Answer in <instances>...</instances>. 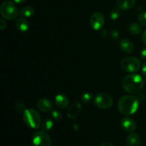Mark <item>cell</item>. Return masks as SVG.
I'll list each match as a JSON object with an SVG mask.
<instances>
[{
    "label": "cell",
    "mask_w": 146,
    "mask_h": 146,
    "mask_svg": "<svg viewBox=\"0 0 146 146\" xmlns=\"http://www.w3.org/2000/svg\"><path fill=\"white\" fill-rule=\"evenodd\" d=\"M123 89L130 94H136L141 92L144 86V80L141 75L131 74L124 77L122 81Z\"/></svg>",
    "instance_id": "6da1fadb"
},
{
    "label": "cell",
    "mask_w": 146,
    "mask_h": 146,
    "mask_svg": "<svg viewBox=\"0 0 146 146\" xmlns=\"http://www.w3.org/2000/svg\"><path fill=\"white\" fill-rule=\"evenodd\" d=\"M139 107V100L134 96H124L118 102V109L121 113L131 115L135 113Z\"/></svg>",
    "instance_id": "7a4b0ae2"
},
{
    "label": "cell",
    "mask_w": 146,
    "mask_h": 146,
    "mask_svg": "<svg viewBox=\"0 0 146 146\" xmlns=\"http://www.w3.org/2000/svg\"><path fill=\"white\" fill-rule=\"evenodd\" d=\"M23 121L27 126L31 128L37 129L39 128L41 123V116L39 113L33 108H28L24 111Z\"/></svg>",
    "instance_id": "3957f363"
},
{
    "label": "cell",
    "mask_w": 146,
    "mask_h": 146,
    "mask_svg": "<svg viewBox=\"0 0 146 146\" xmlns=\"http://www.w3.org/2000/svg\"><path fill=\"white\" fill-rule=\"evenodd\" d=\"M1 17L7 20H14L18 17L19 12L15 4L10 0L3 1L0 8Z\"/></svg>",
    "instance_id": "277c9868"
},
{
    "label": "cell",
    "mask_w": 146,
    "mask_h": 146,
    "mask_svg": "<svg viewBox=\"0 0 146 146\" xmlns=\"http://www.w3.org/2000/svg\"><path fill=\"white\" fill-rule=\"evenodd\" d=\"M120 66L122 70L127 73H135L140 69L141 62L139 58L134 56L125 57L121 60Z\"/></svg>",
    "instance_id": "5b68a950"
},
{
    "label": "cell",
    "mask_w": 146,
    "mask_h": 146,
    "mask_svg": "<svg viewBox=\"0 0 146 146\" xmlns=\"http://www.w3.org/2000/svg\"><path fill=\"white\" fill-rule=\"evenodd\" d=\"M94 104L100 109H108L113 104V98L109 94L106 93H99L94 98Z\"/></svg>",
    "instance_id": "8992f818"
},
{
    "label": "cell",
    "mask_w": 146,
    "mask_h": 146,
    "mask_svg": "<svg viewBox=\"0 0 146 146\" xmlns=\"http://www.w3.org/2000/svg\"><path fill=\"white\" fill-rule=\"evenodd\" d=\"M32 144L34 146H51V140L46 131H37L32 135Z\"/></svg>",
    "instance_id": "52a82bcc"
},
{
    "label": "cell",
    "mask_w": 146,
    "mask_h": 146,
    "mask_svg": "<svg viewBox=\"0 0 146 146\" xmlns=\"http://www.w3.org/2000/svg\"><path fill=\"white\" fill-rule=\"evenodd\" d=\"M104 16L101 12H95L92 14L90 19V25L91 28L96 31L102 29L104 26Z\"/></svg>",
    "instance_id": "ba28073f"
},
{
    "label": "cell",
    "mask_w": 146,
    "mask_h": 146,
    "mask_svg": "<svg viewBox=\"0 0 146 146\" xmlns=\"http://www.w3.org/2000/svg\"><path fill=\"white\" fill-rule=\"evenodd\" d=\"M121 128L123 131L128 133H132L136 128V123L133 118L130 117H125L121 121Z\"/></svg>",
    "instance_id": "9c48e42d"
},
{
    "label": "cell",
    "mask_w": 146,
    "mask_h": 146,
    "mask_svg": "<svg viewBox=\"0 0 146 146\" xmlns=\"http://www.w3.org/2000/svg\"><path fill=\"white\" fill-rule=\"evenodd\" d=\"M37 107L41 111L44 113H47L51 111L53 108V104L50 100L47 98H41L37 102Z\"/></svg>",
    "instance_id": "30bf717a"
},
{
    "label": "cell",
    "mask_w": 146,
    "mask_h": 146,
    "mask_svg": "<svg viewBox=\"0 0 146 146\" xmlns=\"http://www.w3.org/2000/svg\"><path fill=\"white\" fill-rule=\"evenodd\" d=\"M81 111V104L78 102L74 103L70 106L67 111V117L71 119H74Z\"/></svg>",
    "instance_id": "8fae6325"
},
{
    "label": "cell",
    "mask_w": 146,
    "mask_h": 146,
    "mask_svg": "<svg viewBox=\"0 0 146 146\" xmlns=\"http://www.w3.org/2000/svg\"><path fill=\"white\" fill-rule=\"evenodd\" d=\"M119 47L123 52L131 54L133 51L134 46L132 41L126 38H122L119 42Z\"/></svg>",
    "instance_id": "7c38bea8"
},
{
    "label": "cell",
    "mask_w": 146,
    "mask_h": 146,
    "mask_svg": "<svg viewBox=\"0 0 146 146\" xmlns=\"http://www.w3.org/2000/svg\"><path fill=\"white\" fill-rule=\"evenodd\" d=\"M55 104L58 108H61V109H65L68 106L69 101L67 98L66 96L64 94H58L55 97Z\"/></svg>",
    "instance_id": "4fadbf2b"
},
{
    "label": "cell",
    "mask_w": 146,
    "mask_h": 146,
    "mask_svg": "<svg viewBox=\"0 0 146 146\" xmlns=\"http://www.w3.org/2000/svg\"><path fill=\"white\" fill-rule=\"evenodd\" d=\"M126 143L128 146H141V139L138 134L132 133L127 137Z\"/></svg>",
    "instance_id": "5bb4252c"
},
{
    "label": "cell",
    "mask_w": 146,
    "mask_h": 146,
    "mask_svg": "<svg viewBox=\"0 0 146 146\" xmlns=\"http://www.w3.org/2000/svg\"><path fill=\"white\" fill-rule=\"evenodd\" d=\"M15 25L16 27L22 32H25V31H28V29H29V23L25 18H23V17H20V18L17 19V20L16 21Z\"/></svg>",
    "instance_id": "9a60e30c"
},
{
    "label": "cell",
    "mask_w": 146,
    "mask_h": 146,
    "mask_svg": "<svg viewBox=\"0 0 146 146\" xmlns=\"http://www.w3.org/2000/svg\"><path fill=\"white\" fill-rule=\"evenodd\" d=\"M135 3V0H118L117 5L121 10H128L132 8Z\"/></svg>",
    "instance_id": "2e32d148"
},
{
    "label": "cell",
    "mask_w": 146,
    "mask_h": 146,
    "mask_svg": "<svg viewBox=\"0 0 146 146\" xmlns=\"http://www.w3.org/2000/svg\"><path fill=\"white\" fill-rule=\"evenodd\" d=\"M128 29L131 34L137 35V34H141L142 31V27L137 22H132L129 24Z\"/></svg>",
    "instance_id": "e0dca14e"
},
{
    "label": "cell",
    "mask_w": 146,
    "mask_h": 146,
    "mask_svg": "<svg viewBox=\"0 0 146 146\" xmlns=\"http://www.w3.org/2000/svg\"><path fill=\"white\" fill-rule=\"evenodd\" d=\"M53 126H54V122L50 118H47V119L44 120V122L41 124V128H42L43 131H46V132L51 131L53 128Z\"/></svg>",
    "instance_id": "ac0fdd59"
},
{
    "label": "cell",
    "mask_w": 146,
    "mask_h": 146,
    "mask_svg": "<svg viewBox=\"0 0 146 146\" xmlns=\"http://www.w3.org/2000/svg\"><path fill=\"white\" fill-rule=\"evenodd\" d=\"M34 9L33 7L27 6V7H24L21 10V16L24 17H31L34 14Z\"/></svg>",
    "instance_id": "d6986e66"
},
{
    "label": "cell",
    "mask_w": 146,
    "mask_h": 146,
    "mask_svg": "<svg viewBox=\"0 0 146 146\" xmlns=\"http://www.w3.org/2000/svg\"><path fill=\"white\" fill-rule=\"evenodd\" d=\"M93 94L90 92H86L81 96V101L84 103H89L92 100Z\"/></svg>",
    "instance_id": "ffe728a7"
},
{
    "label": "cell",
    "mask_w": 146,
    "mask_h": 146,
    "mask_svg": "<svg viewBox=\"0 0 146 146\" xmlns=\"http://www.w3.org/2000/svg\"><path fill=\"white\" fill-rule=\"evenodd\" d=\"M121 13L118 9H113L110 11V18L112 20H116L119 18Z\"/></svg>",
    "instance_id": "44dd1931"
},
{
    "label": "cell",
    "mask_w": 146,
    "mask_h": 146,
    "mask_svg": "<svg viewBox=\"0 0 146 146\" xmlns=\"http://www.w3.org/2000/svg\"><path fill=\"white\" fill-rule=\"evenodd\" d=\"M138 21L142 25L146 26V11H143L138 14Z\"/></svg>",
    "instance_id": "7402d4cb"
},
{
    "label": "cell",
    "mask_w": 146,
    "mask_h": 146,
    "mask_svg": "<svg viewBox=\"0 0 146 146\" xmlns=\"http://www.w3.org/2000/svg\"><path fill=\"white\" fill-rule=\"evenodd\" d=\"M51 115H52L53 118L55 120H61L63 117V114L61 113V111H58V110H54L51 112Z\"/></svg>",
    "instance_id": "603a6c76"
},
{
    "label": "cell",
    "mask_w": 146,
    "mask_h": 146,
    "mask_svg": "<svg viewBox=\"0 0 146 146\" xmlns=\"http://www.w3.org/2000/svg\"><path fill=\"white\" fill-rule=\"evenodd\" d=\"M110 35H111V38L115 40V41L118 40V38H119V34H118V31H116V30L115 29L111 30V32H110Z\"/></svg>",
    "instance_id": "cb8c5ba5"
},
{
    "label": "cell",
    "mask_w": 146,
    "mask_h": 146,
    "mask_svg": "<svg viewBox=\"0 0 146 146\" xmlns=\"http://www.w3.org/2000/svg\"><path fill=\"white\" fill-rule=\"evenodd\" d=\"M6 27H7V24L4 21V20L0 19V29L4 30L6 28Z\"/></svg>",
    "instance_id": "d4e9b609"
},
{
    "label": "cell",
    "mask_w": 146,
    "mask_h": 146,
    "mask_svg": "<svg viewBox=\"0 0 146 146\" xmlns=\"http://www.w3.org/2000/svg\"><path fill=\"white\" fill-rule=\"evenodd\" d=\"M141 57L142 59H146V48L142 49L141 52Z\"/></svg>",
    "instance_id": "484cf974"
},
{
    "label": "cell",
    "mask_w": 146,
    "mask_h": 146,
    "mask_svg": "<svg viewBox=\"0 0 146 146\" xmlns=\"http://www.w3.org/2000/svg\"><path fill=\"white\" fill-rule=\"evenodd\" d=\"M142 41L144 43V44H145L146 45V29L145 30V31H143L142 33Z\"/></svg>",
    "instance_id": "4316f807"
},
{
    "label": "cell",
    "mask_w": 146,
    "mask_h": 146,
    "mask_svg": "<svg viewBox=\"0 0 146 146\" xmlns=\"http://www.w3.org/2000/svg\"><path fill=\"white\" fill-rule=\"evenodd\" d=\"M142 73H143V75L146 77V61H145V62L143 63V64Z\"/></svg>",
    "instance_id": "83f0119b"
},
{
    "label": "cell",
    "mask_w": 146,
    "mask_h": 146,
    "mask_svg": "<svg viewBox=\"0 0 146 146\" xmlns=\"http://www.w3.org/2000/svg\"><path fill=\"white\" fill-rule=\"evenodd\" d=\"M101 146H113L112 143H111L110 142H108V141H105V142H103L101 143Z\"/></svg>",
    "instance_id": "f1b7e54d"
},
{
    "label": "cell",
    "mask_w": 146,
    "mask_h": 146,
    "mask_svg": "<svg viewBox=\"0 0 146 146\" xmlns=\"http://www.w3.org/2000/svg\"><path fill=\"white\" fill-rule=\"evenodd\" d=\"M13 1L17 4H22V3L25 2L26 0H13Z\"/></svg>",
    "instance_id": "f546056e"
}]
</instances>
